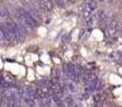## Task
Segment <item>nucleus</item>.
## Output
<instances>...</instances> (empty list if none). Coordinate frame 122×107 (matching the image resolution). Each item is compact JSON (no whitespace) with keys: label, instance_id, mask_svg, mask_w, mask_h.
Segmentation results:
<instances>
[]
</instances>
